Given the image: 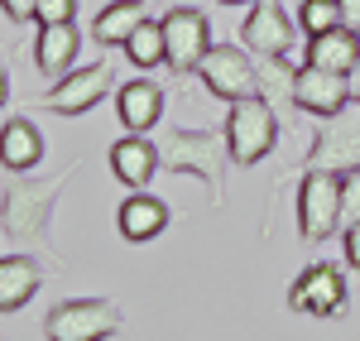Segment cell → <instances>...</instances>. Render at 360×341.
Listing matches in <instances>:
<instances>
[{"label":"cell","mask_w":360,"mask_h":341,"mask_svg":"<svg viewBox=\"0 0 360 341\" xmlns=\"http://www.w3.org/2000/svg\"><path fill=\"white\" fill-rule=\"evenodd\" d=\"M77 178V164L58 173H15L0 188V231L5 240H15L20 250H44L49 259H58L53 250V212L58 193Z\"/></svg>","instance_id":"cell-1"},{"label":"cell","mask_w":360,"mask_h":341,"mask_svg":"<svg viewBox=\"0 0 360 341\" xmlns=\"http://www.w3.org/2000/svg\"><path fill=\"white\" fill-rule=\"evenodd\" d=\"M159 149V173H183L207 188L212 207L226 202V169H231V149H226L221 125H164L154 130Z\"/></svg>","instance_id":"cell-2"},{"label":"cell","mask_w":360,"mask_h":341,"mask_svg":"<svg viewBox=\"0 0 360 341\" xmlns=\"http://www.w3.org/2000/svg\"><path fill=\"white\" fill-rule=\"evenodd\" d=\"M278 120H283V115H278L264 96H240V101H231V106H226V120H221L231 164H240V169L264 164V159L274 154V144H278Z\"/></svg>","instance_id":"cell-3"},{"label":"cell","mask_w":360,"mask_h":341,"mask_svg":"<svg viewBox=\"0 0 360 341\" xmlns=\"http://www.w3.org/2000/svg\"><path fill=\"white\" fill-rule=\"evenodd\" d=\"M125 327L115 298H63L44 313V341H111Z\"/></svg>","instance_id":"cell-4"},{"label":"cell","mask_w":360,"mask_h":341,"mask_svg":"<svg viewBox=\"0 0 360 341\" xmlns=\"http://www.w3.org/2000/svg\"><path fill=\"white\" fill-rule=\"evenodd\" d=\"M115 67L111 58H96V63H82L72 72H63L58 82H49V91L39 96V106L49 115H63V120H82L86 111H96L106 96L115 91Z\"/></svg>","instance_id":"cell-5"},{"label":"cell","mask_w":360,"mask_h":341,"mask_svg":"<svg viewBox=\"0 0 360 341\" xmlns=\"http://www.w3.org/2000/svg\"><path fill=\"white\" fill-rule=\"evenodd\" d=\"M346 303H351V284H346V274H341L336 259H312L288 284V313H298V317L332 322V317L346 313Z\"/></svg>","instance_id":"cell-6"},{"label":"cell","mask_w":360,"mask_h":341,"mask_svg":"<svg viewBox=\"0 0 360 341\" xmlns=\"http://www.w3.org/2000/svg\"><path fill=\"white\" fill-rule=\"evenodd\" d=\"M293 212H298V236L312 240V245L327 240V236H341V173L303 169L298 173Z\"/></svg>","instance_id":"cell-7"},{"label":"cell","mask_w":360,"mask_h":341,"mask_svg":"<svg viewBox=\"0 0 360 341\" xmlns=\"http://www.w3.org/2000/svg\"><path fill=\"white\" fill-rule=\"evenodd\" d=\"M240 44H245L255 58H288L293 67L307 63V34L298 39V29L288 20V10L274 5V0H255L240 25Z\"/></svg>","instance_id":"cell-8"},{"label":"cell","mask_w":360,"mask_h":341,"mask_svg":"<svg viewBox=\"0 0 360 341\" xmlns=\"http://www.w3.org/2000/svg\"><path fill=\"white\" fill-rule=\"evenodd\" d=\"M202 86L217 96V101H240V96H259V63L245 44H212L202 67H197Z\"/></svg>","instance_id":"cell-9"},{"label":"cell","mask_w":360,"mask_h":341,"mask_svg":"<svg viewBox=\"0 0 360 341\" xmlns=\"http://www.w3.org/2000/svg\"><path fill=\"white\" fill-rule=\"evenodd\" d=\"M303 169H332V173L360 169V111H356V101L346 111L317 120V135H312V144H307V154H303Z\"/></svg>","instance_id":"cell-10"},{"label":"cell","mask_w":360,"mask_h":341,"mask_svg":"<svg viewBox=\"0 0 360 341\" xmlns=\"http://www.w3.org/2000/svg\"><path fill=\"white\" fill-rule=\"evenodd\" d=\"M212 49V25L197 5H173L164 10V67L188 77L202 67V58Z\"/></svg>","instance_id":"cell-11"},{"label":"cell","mask_w":360,"mask_h":341,"mask_svg":"<svg viewBox=\"0 0 360 341\" xmlns=\"http://www.w3.org/2000/svg\"><path fill=\"white\" fill-rule=\"evenodd\" d=\"M351 106V91H346V72H332V67H317V63H303L293 72V111L312 115H336Z\"/></svg>","instance_id":"cell-12"},{"label":"cell","mask_w":360,"mask_h":341,"mask_svg":"<svg viewBox=\"0 0 360 341\" xmlns=\"http://www.w3.org/2000/svg\"><path fill=\"white\" fill-rule=\"evenodd\" d=\"M164 106H168V96L154 77H130V82L115 86V115H120V125L130 135H154L159 120H164Z\"/></svg>","instance_id":"cell-13"},{"label":"cell","mask_w":360,"mask_h":341,"mask_svg":"<svg viewBox=\"0 0 360 341\" xmlns=\"http://www.w3.org/2000/svg\"><path fill=\"white\" fill-rule=\"evenodd\" d=\"M173 221V212H168L164 198H154V193H144L135 188L130 198L115 207V231H120V240L125 245H149V240H159Z\"/></svg>","instance_id":"cell-14"},{"label":"cell","mask_w":360,"mask_h":341,"mask_svg":"<svg viewBox=\"0 0 360 341\" xmlns=\"http://www.w3.org/2000/svg\"><path fill=\"white\" fill-rule=\"evenodd\" d=\"M44 259L34 250H15V255H0V313H20L34 303V293L44 288Z\"/></svg>","instance_id":"cell-15"},{"label":"cell","mask_w":360,"mask_h":341,"mask_svg":"<svg viewBox=\"0 0 360 341\" xmlns=\"http://www.w3.org/2000/svg\"><path fill=\"white\" fill-rule=\"evenodd\" d=\"M106 164H111L115 183H125L130 193L135 188H149V178L159 173V149H154V135H120V140L106 149Z\"/></svg>","instance_id":"cell-16"},{"label":"cell","mask_w":360,"mask_h":341,"mask_svg":"<svg viewBox=\"0 0 360 341\" xmlns=\"http://www.w3.org/2000/svg\"><path fill=\"white\" fill-rule=\"evenodd\" d=\"M44 154H49V140L29 115H15L0 125V169L5 173H34L44 164Z\"/></svg>","instance_id":"cell-17"},{"label":"cell","mask_w":360,"mask_h":341,"mask_svg":"<svg viewBox=\"0 0 360 341\" xmlns=\"http://www.w3.org/2000/svg\"><path fill=\"white\" fill-rule=\"evenodd\" d=\"M144 20H154V5L149 0H106L91 20V39L101 49H125V39L135 34Z\"/></svg>","instance_id":"cell-18"},{"label":"cell","mask_w":360,"mask_h":341,"mask_svg":"<svg viewBox=\"0 0 360 341\" xmlns=\"http://www.w3.org/2000/svg\"><path fill=\"white\" fill-rule=\"evenodd\" d=\"M77 44H82L77 25H39V39H34V67H39L49 82H58L63 72L77 67Z\"/></svg>","instance_id":"cell-19"},{"label":"cell","mask_w":360,"mask_h":341,"mask_svg":"<svg viewBox=\"0 0 360 341\" xmlns=\"http://www.w3.org/2000/svg\"><path fill=\"white\" fill-rule=\"evenodd\" d=\"M360 58V34L351 25H336L317 39H307V63L332 67V72H351V63Z\"/></svg>","instance_id":"cell-20"},{"label":"cell","mask_w":360,"mask_h":341,"mask_svg":"<svg viewBox=\"0 0 360 341\" xmlns=\"http://www.w3.org/2000/svg\"><path fill=\"white\" fill-rule=\"evenodd\" d=\"M125 58L135 63L139 72L164 63V20H159V15H154V20H144V25H139L135 34L125 39Z\"/></svg>","instance_id":"cell-21"},{"label":"cell","mask_w":360,"mask_h":341,"mask_svg":"<svg viewBox=\"0 0 360 341\" xmlns=\"http://www.w3.org/2000/svg\"><path fill=\"white\" fill-rule=\"evenodd\" d=\"M336 25H341V0H298V29L307 39H317Z\"/></svg>","instance_id":"cell-22"},{"label":"cell","mask_w":360,"mask_h":341,"mask_svg":"<svg viewBox=\"0 0 360 341\" xmlns=\"http://www.w3.org/2000/svg\"><path fill=\"white\" fill-rule=\"evenodd\" d=\"M360 221V169L341 173V231Z\"/></svg>","instance_id":"cell-23"},{"label":"cell","mask_w":360,"mask_h":341,"mask_svg":"<svg viewBox=\"0 0 360 341\" xmlns=\"http://www.w3.org/2000/svg\"><path fill=\"white\" fill-rule=\"evenodd\" d=\"M77 20V0H39L34 25H72Z\"/></svg>","instance_id":"cell-24"},{"label":"cell","mask_w":360,"mask_h":341,"mask_svg":"<svg viewBox=\"0 0 360 341\" xmlns=\"http://www.w3.org/2000/svg\"><path fill=\"white\" fill-rule=\"evenodd\" d=\"M341 255H346V264H351V269L360 274V221L341 231Z\"/></svg>","instance_id":"cell-25"},{"label":"cell","mask_w":360,"mask_h":341,"mask_svg":"<svg viewBox=\"0 0 360 341\" xmlns=\"http://www.w3.org/2000/svg\"><path fill=\"white\" fill-rule=\"evenodd\" d=\"M0 10L15 20V25H25V20H34V10H39V0H0Z\"/></svg>","instance_id":"cell-26"},{"label":"cell","mask_w":360,"mask_h":341,"mask_svg":"<svg viewBox=\"0 0 360 341\" xmlns=\"http://www.w3.org/2000/svg\"><path fill=\"white\" fill-rule=\"evenodd\" d=\"M341 25H351L360 34V0H341Z\"/></svg>","instance_id":"cell-27"},{"label":"cell","mask_w":360,"mask_h":341,"mask_svg":"<svg viewBox=\"0 0 360 341\" xmlns=\"http://www.w3.org/2000/svg\"><path fill=\"white\" fill-rule=\"evenodd\" d=\"M346 91H351V101L360 106V58L351 63V72H346Z\"/></svg>","instance_id":"cell-28"},{"label":"cell","mask_w":360,"mask_h":341,"mask_svg":"<svg viewBox=\"0 0 360 341\" xmlns=\"http://www.w3.org/2000/svg\"><path fill=\"white\" fill-rule=\"evenodd\" d=\"M5 101H10V67L0 63V111H5Z\"/></svg>","instance_id":"cell-29"},{"label":"cell","mask_w":360,"mask_h":341,"mask_svg":"<svg viewBox=\"0 0 360 341\" xmlns=\"http://www.w3.org/2000/svg\"><path fill=\"white\" fill-rule=\"evenodd\" d=\"M217 5H255V0H217Z\"/></svg>","instance_id":"cell-30"}]
</instances>
